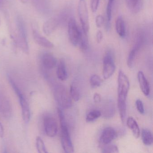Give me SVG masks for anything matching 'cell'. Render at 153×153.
I'll use <instances>...</instances> for the list:
<instances>
[{
  "label": "cell",
  "instance_id": "obj_1",
  "mask_svg": "<svg viewBox=\"0 0 153 153\" xmlns=\"http://www.w3.org/2000/svg\"><path fill=\"white\" fill-rule=\"evenodd\" d=\"M58 113L61 129V143L62 148L66 153H73L74 147L70 136L65 115L61 108H58Z\"/></svg>",
  "mask_w": 153,
  "mask_h": 153
},
{
  "label": "cell",
  "instance_id": "obj_2",
  "mask_svg": "<svg viewBox=\"0 0 153 153\" xmlns=\"http://www.w3.org/2000/svg\"><path fill=\"white\" fill-rule=\"evenodd\" d=\"M16 24L18 33L16 45L19 46L24 53L28 54L29 49L27 41V31L25 20L20 15L17 16Z\"/></svg>",
  "mask_w": 153,
  "mask_h": 153
},
{
  "label": "cell",
  "instance_id": "obj_3",
  "mask_svg": "<svg viewBox=\"0 0 153 153\" xmlns=\"http://www.w3.org/2000/svg\"><path fill=\"white\" fill-rule=\"evenodd\" d=\"M54 97L60 108L69 109L72 106V101L66 88L62 85H58L54 89Z\"/></svg>",
  "mask_w": 153,
  "mask_h": 153
},
{
  "label": "cell",
  "instance_id": "obj_4",
  "mask_svg": "<svg viewBox=\"0 0 153 153\" xmlns=\"http://www.w3.org/2000/svg\"><path fill=\"white\" fill-rule=\"evenodd\" d=\"M9 80L10 83L12 86L14 91L16 94L18 98H19L21 110H22L23 120L25 123H28L30 119V108H29L28 103L26 100L23 93L18 87L13 79L10 77H9Z\"/></svg>",
  "mask_w": 153,
  "mask_h": 153
},
{
  "label": "cell",
  "instance_id": "obj_5",
  "mask_svg": "<svg viewBox=\"0 0 153 153\" xmlns=\"http://www.w3.org/2000/svg\"><path fill=\"white\" fill-rule=\"evenodd\" d=\"M118 81V103H126L130 84L127 76L121 70L119 71Z\"/></svg>",
  "mask_w": 153,
  "mask_h": 153
},
{
  "label": "cell",
  "instance_id": "obj_6",
  "mask_svg": "<svg viewBox=\"0 0 153 153\" xmlns=\"http://www.w3.org/2000/svg\"><path fill=\"white\" fill-rule=\"evenodd\" d=\"M78 11L82 31L88 35L89 29V17L86 0L79 1Z\"/></svg>",
  "mask_w": 153,
  "mask_h": 153
},
{
  "label": "cell",
  "instance_id": "obj_7",
  "mask_svg": "<svg viewBox=\"0 0 153 153\" xmlns=\"http://www.w3.org/2000/svg\"><path fill=\"white\" fill-rule=\"evenodd\" d=\"M115 67L113 55L111 52L108 51L105 53L103 59V76L105 79L110 78L115 71Z\"/></svg>",
  "mask_w": 153,
  "mask_h": 153
},
{
  "label": "cell",
  "instance_id": "obj_8",
  "mask_svg": "<svg viewBox=\"0 0 153 153\" xmlns=\"http://www.w3.org/2000/svg\"><path fill=\"white\" fill-rule=\"evenodd\" d=\"M81 30L79 28L74 18H71L68 24V33L71 42L74 46L78 45Z\"/></svg>",
  "mask_w": 153,
  "mask_h": 153
},
{
  "label": "cell",
  "instance_id": "obj_9",
  "mask_svg": "<svg viewBox=\"0 0 153 153\" xmlns=\"http://www.w3.org/2000/svg\"><path fill=\"white\" fill-rule=\"evenodd\" d=\"M44 127L47 136L54 137L58 132V125L55 119L51 115H46L44 118Z\"/></svg>",
  "mask_w": 153,
  "mask_h": 153
},
{
  "label": "cell",
  "instance_id": "obj_10",
  "mask_svg": "<svg viewBox=\"0 0 153 153\" xmlns=\"http://www.w3.org/2000/svg\"><path fill=\"white\" fill-rule=\"evenodd\" d=\"M117 136V132L112 127H106L102 131L100 137V144L105 146L110 144Z\"/></svg>",
  "mask_w": 153,
  "mask_h": 153
},
{
  "label": "cell",
  "instance_id": "obj_11",
  "mask_svg": "<svg viewBox=\"0 0 153 153\" xmlns=\"http://www.w3.org/2000/svg\"><path fill=\"white\" fill-rule=\"evenodd\" d=\"M143 43V38L142 36H139L137 39V42L130 51L127 60V64L129 68L133 67L135 59L139 51L141 48Z\"/></svg>",
  "mask_w": 153,
  "mask_h": 153
},
{
  "label": "cell",
  "instance_id": "obj_12",
  "mask_svg": "<svg viewBox=\"0 0 153 153\" xmlns=\"http://www.w3.org/2000/svg\"><path fill=\"white\" fill-rule=\"evenodd\" d=\"M0 113L7 119L10 118L12 114V108L8 99L1 93H0Z\"/></svg>",
  "mask_w": 153,
  "mask_h": 153
},
{
  "label": "cell",
  "instance_id": "obj_13",
  "mask_svg": "<svg viewBox=\"0 0 153 153\" xmlns=\"http://www.w3.org/2000/svg\"><path fill=\"white\" fill-rule=\"evenodd\" d=\"M32 33L34 41L37 44L45 48H53L54 46L53 43L44 36L41 35L37 29L34 27L32 28Z\"/></svg>",
  "mask_w": 153,
  "mask_h": 153
},
{
  "label": "cell",
  "instance_id": "obj_14",
  "mask_svg": "<svg viewBox=\"0 0 153 153\" xmlns=\"http://www.w3.org/2000/svg\"><path fill=\"white\" fill-rule=\"evenodd\" d=\"M36 10L42 15L48 14L50 10V0H31Z\"/></svg>",
  "mask_w": 153,
  "mask_h": 153
},
{
  "label": "cell",
  "instance_id": "obj_15",
  "mask_svg": "<svg viewBox=\"0 0 153 153\" xmlns=\"http://www.w3.org/2000/svg\"><path fill=\"white\" fill-rule=\"evenodd\" d=\"M59 21L56 18H51L46 21L43 26V30L46 36L51 35L58 27Z\"/></svg>",
  "mask_w": 153,
  "mask_h": 153
},
{
  "label": "cell",
  "instance_id": "obj_16",
  "mask_svg": "<svg viewBox=\"0 0 153 153\" xmlns=\"http://www.w3.org/2000/svg\"><path fill=\"white\" fill-rule=\"evenodd\" d=\"M42 62L45 68L51 69L56 66L57 61L56 58L52 54L45 53L42 56Z\"/></svg>",
  "mask_w": 153,
  "mask_h": 153
},
{
  "label": "cell",
  "instance_id": "obj_17",
  "mask_svg": "<svg viewBox=\"0 0 153 153\" xmlns=\"http://www.w3.org/2000/svg\"><path fill=\"white\" fill-rule=\"evenodd\" d=\"M137 78L141 91L145 96H147L150 92L149 84L142 71L138 72Z\"/></svg>",
  "mask_w": 153,
  "mask_h": 153
},
{
  "label": "cell",
  "instance_id": "obj_18",
  "mask_svg": "<svg viewBox=\"0 0 153 153\" xmlns=\"http://www.w3.org/2000/svg\"><path fill=\"white\" fill-rule=\"evenodd\" d=\"M115 112V107L114 102L111 101L106 102L102 106V115L105 118L109 119L112 118Z\"/></svg>",
  "mask_w": 153,
  "mask_h": 153
},
{
  "label": "cell",
  "instance_id": "obj_19",
  "mask_svg": "<svg viewBox=\"0 0 153 153\" xmlns=\"http://www.w3.org/2000/svg\"><path fill=\"white\" fill-rule=\"evenodd\" d=\"M144 0H126L127 7L132 13L136 14L140 11Z\"/></svg>",
  "mask_w": 153,
  "mask_h": 153
},
{
  "label": "cell",
  "instance_id": "obj_20",
  "mask_svg": "<svg viewBox=\"0 0 153 153\" xmlns=\"http://www.w3.org/2000/svg\"><path fill=\"white\" fill-rule=\"evenodd\" d=\"M57 75L58 78L62 81H64L68 78V74L66 63L63 59H61L59 62L57 67Z\"/></svg>",
  "mask_w": 153,
  "mask_h": 153
},
{
  "label": "cell",
  "instance_id": "obj_21",
  "mask_svg": "<svg viewBox=\"0 0 153 153\" xmlns=\"http://www.w3.org/2000/svg\"><path fill=\"white\" fill-rule=\"evenodd\" d=\"M115 29L116 33L121 38H124L126 35V27L125 22L121 16H119L115 22Z\"/></svg>",
  "mask_w": 153,
  "mask_h": 153
},
{
  "label": "cell",
  "instance_id": "obj_22",
  "mask_svg": "<svg viewBox=\"0 0 153 153\" xmlns=\"http://www.w3.org/2000/svg\"><path fill=\"white\" fill-rule=\"evenodd\" d=\"M127 124L128 127L132 131L134 137L136 138H138L139 137L140 131L139 127L136 120L133 117H129L127 121Z\"/></svg>",
  "mask_w": 153,
  "mask_h": 153
},
{
  "label": "cell",
  "instance_id": "obj_23",
  "mask_svg": "<svg viewBox=\"0 0 153 153\" xmlns=\"http://www.w3.org/2000/svg\"><path fill=\"white\" fill-rule=\"evenodd\" d=\"M142 141L146 146H151L153 143V136L151 131L147 129L142 130L141 133Z\"/></svg>",
  "mask_w": 153,
  "mask_h": 153
},
{
  "label": "cell",
  "instance_id": "obj_24",
  "mask_svg": "<svg viewBox=\"0 0 153 153\" xmlns=\"http://www.w3.org/2000/svg\"><path fill=\"white\" fill-rule=\"evenodd\" d=\"M70 94L71 98L77 102L80 99L81 94L79 88L77 85L76 83L74 82L70 86Z\"/></svg>",
  "mask_w": 153,
  "mask_h": 153
},
{
  "label": "cell",
  "instance_id": "obj_25",
  "mask_svg": "<svg viewBox=\"0 0 153 153\" xmlns=\"http://www.w3.org/2000/svg\"><path fill=\"white\" fill-rule=\"evenodd\" d=\"M78 45L80 50L82 51H86L88 49V35L84 33L82 30H81Z\"/></svg>",
  "mask_w": 153,
  "mask_h": 153
},
{
  "label": "cell",
  "instance_id": "obj_26",
  "mask_svg": "<svg viewBox=\"0 0 153 153\" xmlns=\"http://www.w3.org/2000/svg\"><path fill=\"white\" fill-rule=\"evenodd\" d=\"M102 115L101 111L98 110H93L88 113L86 118V121L88 123L94 121Z\"/></svg>",
  "mask_w": 153,
  "mask_h": 153
},
{
  "label": "cell",
  "instance_id": "obj_27",
  "mask_svg": "<svg viewBox=\"0 0 153 153\" xmlns=\"http://www.w3.org/2000/svg\"><path fill=\"white\" fill-rule=\"evenodd\" d=\"M102 80L101 78L97 75H92L90 77V83L91 87L93 88H97L99 87L102 85Z\"/></svg>",
  "mask_w": 153,
  "mask_h": 153
},
{
  "label": "cell",
  "instance_id": "obj_28",
  "mask_svg": "<svg viewBox=\"0 0 153 153\" xmlns=\"http://www.w3.org/2000/svg\"><path fill=\"white\" fill-rule=\"evenodd\" d=\"M36 148L38 152L40 153H47L48 151L46 150L44 142L42 138L40 137H37L36 139Z\"/></svg>",
  "mask_w": 153,
  "mask_h": 153
},
{
  "label": "cell",
  "instance_id": "obj_29",
  "mask_svg": "<svg viewBox=\"0 0 153 153\" xmlns=\"http://www.w3.org/2000/svg\"><path fill=\"white\" fill-rule=\"evenodd\" d=\"M119 149L115 145H108L104 146L102 149V152L104 153H118Z\"/></svg>",
  "mask_w": 153,
  "mask_h": 153
},
{
  "label": "cell",
  "instance_id": "obj_30",
  "mask_svg": "<svg viewBox=\"0 0 153 153\" xmlns=\"http://www.w3.org/2000/svg\"><path fill=\"white\" fill-rule=\"evenodd\" d=\"M114 0H108L106 7V16H107V22L111 23L112 18V12L113 7Z\"/></svg>",
  "mask_w": 153,
  "mask_h": 153
},
{
  "label": "cell",
  "instance_id": "obj_31",
  "mask_svg": "<svg viewBox=\"0 0 153 153\" xmlns=\"http://www.w3.org/2000/svg\"><path fill=\"white\" fill-rule=\"evenodd\" d=\"M136 104L137 110L141 114H144L145 113V109L142 101L140 99H138L136 101Z\"/></svg>",
  "mask_w": 153,
  "mask_h": 153
},
{
  "label": "cell",
  "instance_id": "obj_32",
  "mask_svg": "<svg viewBox=\"0 0 153 153\" xmlns=\"http://www.w3.org/2000/svg\"><path fill=\"white\" fill-rule=\"evenodd\" d=\"M100 0H91V8L93 13H95L97 11L99 6Z\"/></svg>",
  "mask_w": 153,
  "mask_h": 153
},
{
  "label": "cell",
  "instance_id": "obj_33",
  "mask_svg": "<svg viewBox=\"0 0 153 153\" xmlns=\"http://www.w3.org/2000/svg\"><path fill=\"white\" fill-rule=\"evenodd\" d=\"M104 21L103 17L102 15H98L96 18V25L98 28L102 27Z\"/></svg>",
  "mask_w": 153,
  "mask_h": 153
},
{
  "label": "cell",
  "instance_id": "obj_34",
  "mask_svg": "<svg viewBox=\"0 0 153 153\" xmlns=\"http://www.w3.org/2000/svg\"><path fill=\"white\" fill-rule=\"evenodd\" d=\"M103 34L102 31L98 30L96 34V40L97 43H100L102 40Z\"/></svg>",
  "mask_w": 153,
  "mask_h": 153
},
{
  "label": "cell",
  "instance_id": "obj_35",
  "mask_svg": "<svg viewBox=\"0 0 153 153\" xmlns=\"http://www.w3.org/2000/svg\"><path fill=\"white\" fill-rule=\"evenodd\" d=\"M93 99L95 103H100L102 101V97L101 95L99 94L98 93H95L94 94Z\"/></svg>",
  "mask_w": 153,
  "mask_h": 153
},
{
  "label": "cell",
  "instance_id": "obj_36",
  "mask_svg": "<svg viewBox=\"0 0 153 153\" xmlns=\"http://www.w3.org/2000/svg\"><path fill=\"white\" fill-rule=\"evenodd\" d=\"M4 136V129L1 123H0V137H2Z\"/></svg>",
  "mask_w": 153,
  "mask_h": 153
},
{
  "label": "cell",
  "instance_id": "obj_37",
  "mask_svg": "<svg viewBox=\"0 0 153 153\" xmlns=\"http://www.w3.org/2000/svg\"><path fill=\"white\" fill-rule=\"evenodd\" d=\"M19 1L23 4H26L28 1V0H19Z\"/></svg>",
  "mask_w": 153,
  "mask_h": 153
},
{
  "label": "cell",
  "instance_id": "obj_38",
  "mask_svg": "<svg viewBox=\"0 0 153 153\" xmlns=\"http://www.w3.org/2000/svg\"><path fill=\"white\" fill-rule=\"evenodd\" d=\"M3 0H0V7L3 6Z\"/></svg>",
  "mask_w": 153,
  "mask_h": 153
},
{
  "label": "cell",
  "instance_id": "obj_39",
  "mask_svg": "<svg viewBox=\"0 0 153 153\" xmlns=\"http://www.w3.org/2000/svg\"><path fill=\"white\" fill-rule=\"evenodd\" d=\"M0 25H1V21H0Z\"/></svg>",
  "mask_w": 153,
  "mask_h": 153
}]
</instances>
